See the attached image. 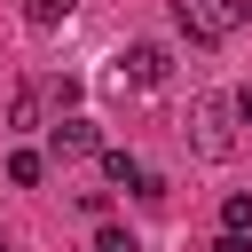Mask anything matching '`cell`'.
Returning <instances> with one entry per match:
<instances>
[{
  "mask_svg": "<svg viewBox=\"0 0 252 252\" xmlns=\"http://www.w3.org/2000/svg\"><path fill=\"white\" fill-rule=\"evenodd\" d=\"M8 126H39V87H16L8 94Z\"/></svg>",
  "mask_w": 252,
  "mask_h": 252,
  "instance_id": "8992f818",
  "label": "cell"
},
{
  "mask_svg": "<svg viewBox=\"0 0 252 252\" xmlns=\"http://www.w3.org/2000/svg\"><path fill=\"white\" fill-rule=\"evenodd\" d=\"M220 228H244V236H252V197H244V189L220 205Z\"/></svg>",
  "mask_w": 252,
  "mask_h": 252,
  "instance_id": "ba28073f",
  "label": "cell"
},
{
  "mask_svg": "<svg viewBox=\"0 0 252 252\" xmlns=\"http://www.w3.org/2000/svg\"><path fill=\"white\" fill-rule=\"evenodd\" d=\"M165 79H173V47L134 39V47L118 55V87H165Z\"/></svg>",
  "mask_w": 252,
  "mask_h": 252,
  "instance_id": "3957f363",
  "label": "cell"
},
{
  "mask_svg": "<svg viewBox=\"0 0 252 252\" xmlns=\"http://www.w3.org/2000/svg\"><path fill=\"white\" fill-rule=\"evenodd\" d=\"M94 252H142L134 228H94Z\"/></svg>",
  "mask_w": 252,
  "mask_h": 252,
  "instance_id": "9c48e42d",
  "label": "cell"
},
{
  "mask_svg": "<svg viewBox=\"0 0 252 252\" xmlns=\"http://www.w3.org/2000/svg\"><path fill=\"white\" fill-rule=\"evenodd\" d=\"M189 150H197L205 165H220V158L236 150V102H228V94H197V102H189Z\"/></svg>",
  "mask_w": 252,
  "mask_h": 252,
  "instance_id": "6da1fadb",
  "label": "cell"
},
{
  "mask_svg": "<svg viewBox=\"0 0 252 252\" xmlns=\"http://www.w3.org/2000/svg\"><path fill=\"white\" fill-rule=\"evenodd\" d=\"M71 8H79V0H24V24H39V32H47V24H63Z\"/></svg>",
  "mask_w": 252,
  "mask_h": 252,
  "instance_id": "52a82bcc",
  "label": "cell"
},
{
  "mask_svg": "<svg viewBox=\"0 0 252 252\" xmlns=\"http://www.w3.org/2000/svg\"><path fill=\"white\" fill-rule=\"evenodd\" d=\"M0 252H8V244H0Z\"/></svg>",
  "mask_w": 252,
  "mask_h": 252,
  "instance_id": "7c38bea8",
  "label": "cell"
},
{
  "mask_svg": "<svg viewBox=\"0 0 252 252\" xmlns=\"http://www.w3.org/2000/svg\"><path fill=\"white\" fill-rule=\"evenodd\" d=\"M252 16V0H173V24L197 39V47H213V39H228L236 24Z\"/></svg>",
  "mask_w": 252,
  "mask_h": 252,
  "instance_id": "7a4b0ae2",
  "label": "cell"
},
{
  "mask_svg": "<svg viewBox=\"0 0 252 252\" xmlns=\"http://www.w3.org/2000/svg\"><path fill=\"white\" fill-rule=\"evenodd\" d=\"M47 150L55 158H87V150H102V134H94V118H55L47 126Z\"/></svg>",
  "mask_w": 252,
  "mask_h": 252,
  "instance_id": "277c9868",
  "label": "cell"
},
{
  "mask_svg": "<svg viewBox=\"0 0 252 252\" xmlns=\"http://www.w3.org/2000/svg\"><path fill=\"white\" fill-rule=\"evenodd\" d=\"M213 252H252V236H244V228H220V244H213Z\"/></svg>",
  "mask_w": 252,
  "mask_h": 252,
  "instance_id": "30bf717a",
  "label": "cell"
},
{
  "mask_svg": "<svg viewBox=\"0 0 252 252\" xmlns=\"http://www.w3.org/2000/svg\"><path fill=\"white\" fill-rule=\"evenodd\" d=\"M39 173H47L39 150H16V158H8V181H16V189H39Z\"/></svg>",
  "mask_w": 252,
  "mask_h": 252,
  "instance_id": "5b68a950",
  "label": "cell"
},
{
  "mask_svg": "<svg viewBox=\"0 0 252 252\" xmlns=\"http://www.w3.org/2000/svg\"><path fill=\"white\" fill-rule=\"evenodd\" d=\"M228 102H236V126H252V87H244V94H228Z\"/></svg>",
  "mask_w": 252,
  "mask_h": 252,
  "instance_id": "8fae6325",
  "label": "cell"
}]
</instances>
